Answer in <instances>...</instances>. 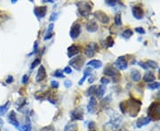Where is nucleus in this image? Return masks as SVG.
I'll return each instance as SVG.
<instances>
[{"label": "nucleus", "mask_w": 160, "mask_h": 131, "mask_svg": "<svg viewBox=\"0 0 160 131\" xmlns=\"http://www.w3.org/2000/svg\"><path fill=\"white\" fill-rule=\"evenodd\" d=\"M13 82H14V77L12 76H9L6 79V82L7 83H12Z\"/></svg>", "instance_id": "nucleus-45"}, {"label": "nucleus", "mask_w": 160, "mask_h": 131, "mask_svg": "<svg viewBox=\"0 0 160 131\" xmlns=\"http://www.w3.org/2000/svg\"><path fill=\"white\" fill-rule=\"evenodd\" d=\"M92 68H86V69L84 70V76H83V77L81 78V80H80L79 82H78L79 85H82V84L84 83V82L86 81V79L92 74Z\"/></svg>", "instance_id": "nucleus-18"}, {"label": "nucleus", "mask_w": 160, "mask_h": 131, "mask_svg": "<svg viewBox=\"0 0 160 131\" xmlns=\"http://www.w3.org/2000/svg\"><path fill=\"white\" fill-rule=\"evenodd\" d=\"M43 2H49V3H53V0H43Z\"/></svg>", "instance_id": "nucleus-47"}, {"label": "nucleus", "mask_w": 160, "mask_h": 131, "mask_svg": "<svg viewBox=\"0 0 160 131\" xmlns=\"http://www.w3.org/2000/svg\"><path fill=\"white\" fill-rule=\"evenodd\" d=\"M103 74H106V76H111L113 78H115L116 76H117V72L115 68H113L111 66H108V67L105 68L104 71H103Z\"/></svg>", "instance_id": "nucleus-13"}, {"label": "nucleus", "mask_w": 160, "mask_h": 131, "mask_svg": "<svg viewBox=\"0 0 160 131\" xmlns=\"http://www.w3.org/2000/svg\"><path fill=\"white\" fill-rule=\"evenodd\" d=\"M157 97H158V98H160V91L157 93Z\"/></svg>", "instance_id": "nucleus-49"}, {"label": "nucleus", "mask_w": 160, "mask_h": 131, "mask_svg": "<svg viewBox=\"0 0 160 131\" xmlns=\"http://www.w3.org/2000/svg\"><path fill=\"white\" fill-rule=\"evenodd\" d=\"M139 66H140V67H142L143 69H148V65H147V63H144V62H139Z\"/></svg>", "instance_id": "nucleus-42"}, {"label": "nucleus", "mask_w": 160, "mask_h": 131, "mask_svg": "<svg viewBox=\"0 0 160 131\" xmlns=\"http://www.w3.org/2000/svg\"><path fill=\"white\" fill-rule=\"evenodd\" d=\"M51 86L53 89H58L59 88V82L57 81H52L51 82Z\"/></svg>", "instance_id": "nucleus-37"}, {"label": "nucleus", "mask_w": 160, "mask_h": 131, "mask_svg": "<svg viewBox=\"0 0 160 131\" xmlns=\"http://www.w3.org/2000/svg\"><path fill=\"white\" fill-rule=\"evenodd\" d=\"M96 90H97V86H96V85H92V86L86 90V95H87V96H92V95L93 94V93H95Z\"/></svg>", "instance_id": "nucleus-28"}, {"label": "nucleus", "mask_w": 160, "mask_h": 131, "mask_svg": "<svg viewBox=\"0 0 160 131\" xmlns=\"http://www.w3.org/2000/svg\"><path fill=\"white\" fill-rule=\"evenodd\" d=\"M153 106L155 107H152L150 106L151 108H154V111L153 112H149V114H153V115H157V116H160V103H156V104H153Z\"/></svg>", "instance_id": "nucleus-25"}, {"label": "nucleus", "mask_w": 160, "mask_h": 131, "mask_svg": "<svg viewBox=\"0 0 160 131\" xmlns=\"http://www.w3.org/2000/svg\"><path fill=\"white\" fill-rule=\"evenodd\" d=\"M86 30L88 32H95L98 30V24L95 21H88L86 23Z\"/></svg>", "instance_id": "nucleus-16"}, {"label": "nucleus", "mask_w": 160, "mask_h": 131, "mask_svg": "<svg viewBox=\"0 0 160 131\" xmlns=\"http://www.w3.org/2000/svg\"><path fill=\"white\" fill-rule=\"evenodd\" d=\"M86 66L87 67H91L92 68L98 69V68H101L102 67V62L101 60H98V59H92L87 63Z\"/></svg>", "instance_id": "nucleus-17"}, {"label": "nucleus", "mask_w": 160, "mask_h": 131, "mask_svg": "<svg viewBox=\"0 0 160 131\" xmlns=\"http://www.w3.org/2000/svg\"><path fill=\"white\" fill-rule=\"evenodd\" d=\"M135 31L139 34H142V35H144L145 34V30L142 29V27H136L135 29Z\"/></svg>", "instance_id": "nucleus-39"}, {"label": "nucleus", "mask_w": 160, "mask_h": 131, "mask_svg": "<svg viewBox=\"0 0 160 131\" xmlns=\"http://www.w3.org/2000/svg\"><path fill=\"white\" fill-rule=\"evenodd\" d=\"M40 62H41L40 59H36L32 62V64H31V66H30V68H31V69L35 68L37 65H39V64H40Z\"/></svg>", "instance_id": "nucleus-35"}, {"label": "nucleus", "mask_w": 160, "mask_h": 131, "mask_svg": "<svg viewBox=\"0 0 160 131\" xmlns=\"http://www.w3.org/2000/svg\"><path fill=\"white\" fill-rule=\"evenodd\" d=\"M40 131H55V128L53 125H49V126H46L41 128Z\"/></svg>", "instance_id": "nucleus-34"}, {"label": "nucleus", "mask_w": 160, "mask_h": 131, "mask_svg": "<svg viewBox=\"0 0 160 131\" xmlns=\"http://www.w3.org/2000/svg\"><path fill=\"white\" fill-rule=\"evenodd\" d=\"M46 78V71L45 68H44V66H40V68L38 69V72H37V74L36 76V82H42Z\"/></svg>", "instance_id": "nucleus-11"}, {"label": "nucleus", "mask_w": 160, "mask_h": 131, "mask_svg": "<svg viewBox=\"0 0 160 131\" xmlns=\"http://www.w3.org/2000/svg\"><path fill=\"white\" fill-rule=\"evenodd\" d=\"M97 51H98V44L96 43H90L86 45V49H84V54L88 58H92L97 52Z\"/></svg>", "instance_id": "nucleus-3"}, {"label": "nucleus", "mask_w": 160, "mask_h": 131, "mask_svg": "<svg viewBox=\"0 0 160 131\" xmlns=\"http://www.w3.org/2000/svg\"><path fill=\"white\" fill-rule=\"evenodd\" d=\"M105 42H106L107 47H111V46H113V44H114V40L112 39L111 36H108Z\"/></svg>", "instance_id": "nucleus-30"}, {"label": "nucleus", "mask_w": 160, "mask_h": 131, "mask_svg": "<svg viewBox=\"0 0 160 131\" xmlns=\"http://www.w3.org/2000/svg\"><path fill=\"white\" fill-rule=\"evenodd\" d=\"M53 76H55V77H59V78H64V74H63V71H61V70H57V71H55V73H53Z\"/></svg>", "instance_id": "nucleus-32"}, {"label": "nucleus", "mask_w": 160, "mask_h": 131, "mask_svg": "<svg viewBox=\"0 0 160 131\" xmlns=\"http://www.w3.org/2000/svg\"><path fill=\"white\" fill-rule=\"evenodd\" d=\"M59 14H60V13H53L51 16H50V21H55V20H57L58 19V17H59Z\"/></svg>", "instance_id": "nucleus-36"}, {"label": "nucleus", "mask_w": 160, "mask_h": 131, "mask_svg": "<svg viewBox=\"0 0 160 131\" xmlns=\"http://www.w3.org/2000/svg\"><path fill=\"white\" fill-rule=\"evenodd\" d=\"M53 24L51 23L49 26H48V29H47V31H46V34L44 37V40H47V39H50L51 37L53 35Z\"/></svg>", "instance_id": "nucleus-24"}, {"label": "nucleus", "mask_w": 160, "mask_h": 131, "mask_svg": "<svg viewBox=\"0 0 160 131\" xmlns=\"http://www.w3.org/2000/svg\"><path fill=\"white\" fill-rule=\"evenodd\" d=\"M63 73L65 74H70L72 73V69L70 68V67H66L63 70Z\"/></svg>", "instance_id": "nucleus-40"}, {"label": "nucleus", "mask_w": 160, "mask_h": 131, "mask_svg": "<svg viewBox=\"0 0 160 131\" xmlns=\"http://www.w3.org/2000/svg\"><path fill=\"white\" fill-rule=\"evenodd\" d=\"M64 86H65L66 88H70V87L72 86V82L70 81V80H66V81L64 82Z\"/></svg>", "instance_id": "nucleus-38"}, {"label": "nucleus", "mask_w": 160, "mask_h": 131, "mask_svg": "<svg viewBox=\"0 0 160 131\" xmlns=\"http://www.w3.org/2000/svg\"><path fill=\"white\" fill-rule=\"evenodd\" d=\"M106 4L109 5H110V6H114L117 4V1H110V0H107Z\"/></svg>", "instance_id": "nucleus-44"}, {"label": "nucleus", "mask_w": 160, "mask_h": 131, "mask_svg": "<svg viewBox=\"0 0 160 131\" xmlns=\"http://www.w3.org/2000/svg\"><path fill=\"white\" fill-rule=\"evenodd\" d=\"M93 81H95V79H93V77H92V78H90V80H89V82L91 83V82H92Z\"/></svg>", "instance_id": "nucleus-48"}, {"label": "nucleus", "mask_w": 160, "mask_h": 131, "mask_svg": "<svg viewBox=\"0 0 160 131\" xmlns=\"http://www.w3.org/2000/svg\"><path fill=\"white\" fill-rule=\"evenodd\" d=\"M150 121H151V119L150 118H148V117H142V118H140L137 120V122H136V127L138 128H140L142 127L143 126H146L148 125Z\"/></svg>", "instance_id": "nucleus-15"}, {"label": "nucleus", "mask_w": 160, "mask_h": 131, "mask_svg": "<svg viewBox=\"0 0 160 131\" xmlns=\"http://www.w3.org/2000/svg\"><path fill=\"white\" fill-rule=\"evenodd\" d=\"M8 120H9V122H10L13 126H14L15 128H19L20 127V125H19V121L16 118V114H15V112L14 111H12L10 114L8 115Z\"/></svg>", "instance_id": "nucleus-12"}, {"label": "nucleus", "mask_w": 160, "mask_h": 131, "mask_svg": "<svg viewBox=\"0 0 160 131\" xmlns=\"http://www.w3.org/2000/svg\"><path fill=\"white\" fill-rule=\"evenodd\" d=\"M119 131H128V130H126V129H120Z\"/></svg>", "instance_id": "nucleus-50"}, {"label": "nucleus", "mask_w": 160, "mask_h": 131, "mask_svg": "<svg viewBox=\"0 0 160 131\" xmlns=\"http://www.w3.org/2000/svg\"><path fill=\"white\" fill-rule=\"evenodd\" d=\"M84 64V59L83 58V56H77V57L73 58L70 61V66L73 68H75L78 71H80L83 68V66Z\"/></svg>", "instance_id": "nucleus-2"}, {"label": "nucleus", "mask_w": 160, "mask_h": 131, "mask_svg": "<svg viewBox=\"0 0 160 131\" xmlns=\"http://www.w3.org/2000/svg\"><path fill=\"white\" fill-rule=\"evenodd\" d=\"M81 34V25L79 23H74L70 30V35L72 39H76Z\"/></svg>", "instance_id": "nucleus-4"}, {"label": "nucleus", "mask_w": 160, "mask_h": 131, "mask_svg": "<svg viewBox=\"0 0 160 131\" xmlns=\"http://www.w3.org/2000/svg\"><path fill=\"white\" fill-rule=\"evenodd\" d=\"M131 79L133 80L134 82H139L140 80V78H142V76H140V73L138 71V70H132L131 71Z\"/></svg>", "instance_id": "nucleus-19"}, {"label": "nucleus", "mask_w": 160, "mask_h": 131, "mask_svg": "<svg viewBox=\"0 0 160 131\" xmlns=\"http://www.w3.org/2000/svg\"><path fill=\"white\" fill-rule=\"evenodd\" d=\"M148 89L149 90H157L160 89V82H153L148 85Z\"/></svg>", "instance_id": "nucleus-29"}, {"label": "nucleus", "mask_w": 160, "mask_h": 131, "mask_svg": "<svg viewBox=\"0 0 160 131\" xmlns=\"http://www.w3.org/2000/svg\"><path fill=\"white\" fill-rule=\"evenodd\" d=\"M132 13H133L134 17L137 19V20H142L144 15L143 10L139 6H134L133 9H132Z\"/></svg>", "instance_id": "nucleus-10"}, {"label": "nucleus", "mask_w": 160, "mask_h": 131, "mask_svg": "<svg viewBox=\"0 0 160 131\" xmlns=\"http://www.w3.org/2000/svg\"><path fill=\"white\" fill-rule=\"evenodd\" d=\"M76 5L78 7V13L81 14V16L86 18V17H88L91 14L92 5H91L90 3L86 2V1H80V2H78L76 4Z\"/></svg>", "instance_id": "nucleus-1"}, {"label": "nucleus", "mask_w": 160, "mask_h": 131, "mask_svg": "<svg viewBox=\"0 0 160 131\" xmlns=\"http://www.w3.org/2000/svg\"><path fill=\"white\" fill-rule=\"evenodd\" d=\"M115 24L117 26H120L122 24V20H121V14H117L115 16Z\"/></svg>", "instance_id": "nucleus-33"}, {"label": "nucleus", "mask_w": 160, "mask_h": 131, "mask_svg": "<svg viewBox=\"0 0 160 131\" xmlns=\"http://www.w3.org/2000/svg\"><path fill=\"white\" fill-rule=\"evenodd\" d=\"M46 12H47V7L46 6H39L34 8V13L38 19L44 18L46 14Z\"/></svg>", "instance_id": "nucleus-8"}, {"label": "nucleus", "mask_w": 160, "mask_h": 131, "mask_svg": "<svg viewBox=\"0 0 160 131\" xmlns=\"http://www.w3.org/2000/svg\"><path fill=\"white\" fill-rule=\"evenodd\" d=\"M147 65H148L149 68H157V63L153 61V60H148Z\"/></svg>", "instance_id": "nucleus-31"}, {"label": "nucleus", "mask_w": 160, "mask_h": 131, "mask_svg": "<svg viewBox=\"0 0 160 131\" xmlns=\"http://www.w3.org/2000/svg\"><path fill=\"white\" fill-rule=\"evenodd\" d=\"M114 66L119 70L123 71L127 68V61L124 56H120L117 59V60L114 63Z\"/></svg>", "instance_id": "nucleus-5"}, {"label": "nucleus", "mask_w": 160, "mask_h": 131, "mask_svg": "<svg viewBox=\"0 0 160 131\" xmlns=\"http://www.w3.org/2000/svg\"><path fill=\"white\" fill-rule=\"evenodd\" d=\"M96 106H97V100L95 97H91L89 103L87 105V111L89 114H93L96 110Z\"/></svg>", "instance_id": "nucleus-9"}, {"label": "nucleus", "mask_w": 160, "mask_h": 131, "mask_svg": "<svg viewBox=\"0 0 160 131\" xmlns=\"http://www.w3.org/2000/svg\"><path fill=\"white\" fill-rule=\"evenodd\" d=\"M93 16L97 19L98 21H100L102 24H108L109 21V16L105 13H103L101 11H96L95 13H93Z\"/></svg>", "instance_id": "nucleus-6"}, {"label": "nucleus", "mask_w": 160, "mask_h": 131, "mask_svg": "<svg viewBox=\"0 0 160 131\" xmlns=\"http://www.w3.org/2000/svg\"><path fill=\"white\" fill-rule=\"evenodd\" d=\"M18 129L20 131H31L32 130V127H31V124H30V119L28 118V120H27L26 124H24L22 126H20L18 128Z\"/></svg>", "instance_id": "nucleus-22"}, {"label": "nucleus", "mask_w": 160, "mask_h": 131, "mask_svg": "<svg viewBox=\"0 0 160 131\" xmlns=\"http://www.w3.org/2000/svg\"><path fill=\"white\" fill-rule=\"evenodd\" d=\"M105 91H106V88L104 85H101L97 88L96 91H95V94H96V97L98 98H102V97L104 96L105 94Z\"/></svg>", "instance_id": "nucleus-20"}, {"label": "nucleus", "mask_w": 160, "mask_h": 131, "mask_svg": "<svg viewBox=\"0 0 160 131\" xmlns=\"http://www.w3.org/2000/svg\"><path fill=\"white\" fill-rule=\"evenodd\" d=\"M64 131H78V124L76 122L68 123L64 128Z\"/></svg>", "instance_id": "nucleus-23"}, {"label": "nucleus", "mask_w": 160, "mask_h": 131, "mask_svg": "<svg viewBox=\"0 0 160 131\" xmlns=\"http://www.w3.org/2000/svg\"><path fill=\"white\" fill-rule=\"evenodd\" d=\"M79 52V48L77 45H71L68 48V57L69 58H72L74 56H76L78 53Z\"/></svg>", "instance_id": "nucleus-14"}, {"label": "nucleus", "mask_w": 160, "mask_h": 131, "mask_svg": "<svg viewBox=\"0 0 160 131\" xmlns=\"http://www.w3.org/2000/svg\"><path fill=\"white\" fill-rule=\"evenodd\" d=\"M9 106H10V102H9V101H7L6 104H5L4 106H0V116L5 114V113L9 109Z\"/></svg>", "instance_id": "nucleus-26"}, {"label": "nucleus", "mask_w": 160, "mask_h": 131, "mask_svg": "<svg viewBox=\"0 0 160 131\" xmlns=\"http://www.w3.org/2000/svg\"><path fill=\"white\" fill-rule=\"evenodd\" d=\"M36 51H37V42L36 41L34 43V51H33V53L34 52H36Z\"/></svg>", "instance_id": "nucleus-46"}, {"label": "nucleus", "mask_w": 160, "mask_h": 131, "mask_svg": "<svg viewBox=\"0 0 160 131\" xmlns=\"http://www.w3.org/2000/svg\"><path fill=\"white\" fill-rule=\"evenodd\" d=\"M155 74L152 73V72H150V71H148L146 74H145V76L143 77V80L144 82H152L154 80H155Z\"/></svg>", "instance_id": "nucleus-21"}, {"label": "nucleus", "mask_w": 160, "mask_h": 131, "mask_svg": "<svg viewBox=\"0 0 160 131\" xmlns=\"http://www.w3.org/2000/svg\"><path fill=\"white\" fill-rule=\"evenodd\" d=\"M83 110L81 108H76L75 110H73L70 114V118H71V121L74 120H83Z\"/></svg>", "instance_id": "nucleus-7"}, {"label": "nucleus", "mask_w": 160, "mask_h": 131, "mask_svg": "<svg viewBox=\"0 0 160 131\" xmlns=\"http://www.w3.org/2000/svg\"><path fill=\"white\" fill-rule=\"evenodd\" d=\"M28 81H29V76H28V74H24L22 77V82L23 84H25V83H27Z\"/></svg>", "instance_id": "nucleus-41"}, {"label": "nucleus", "mask_w": 160, "mask_h": 131, "mask_svg": "<svg viewBox=\"0 0 160 131\" xmlns=\"http://www.w3.org/2000/svg\"><path fill=\"white\" fill-rule=\"evenodd\" d=\"M101 84H103V85H106V84L109 83V80H108L106 78H101Z\"/></svg>", "instance_id": "nucleus-43"}, {"label": "nucleus", "mask_w": 160, "mask_h": 131, "mask_svg": "<svg viewBox=\"0 0 160 131\" xmlns=\"http://www.w3.org/2000/svg\"><path fill=\"white\" fill-rule=\"evenodd\" d=\"M133 35V31H132L131 29H126L123 33H122V36L124 37V38H126V39H128V38H130V37Z\"/></svg>", "instance_id": "nucleus-27"}]
</instances>
